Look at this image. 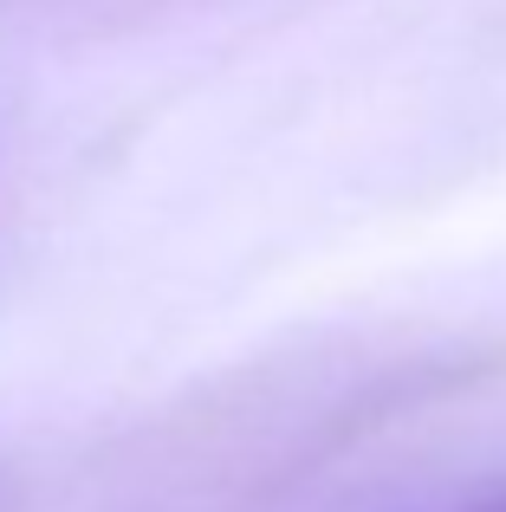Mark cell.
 I'll list each match as a JSON object with an SVG mask.
<instances>
[{"instance_id": "6da1fadb", "label": "cell", "mask_w": 506, "mask_h": 512, "mask_svg": "<svg viewBox=\"0 0 506 512\" xmlns=\"http://www.w3.org/2000/svg\"><path fill=\"white\" fill-rule=\"evenodd\" d=\"M461 512H506V487H494L487 500H474V506H461Z\"/></svg>"}]
</instances>
